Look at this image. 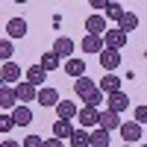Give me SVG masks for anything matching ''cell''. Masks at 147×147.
I'll return each instance as SVG.
<instances>
[{
    "label": "cell",
    "instance_id": "cell-11",
    "mask_svg": "<svg viewBox=\"0 0 147 147\" xmlns=\"http://www.w3.org/2000/svg\"><path fill=\"white\" fill-rule=\"evenodd\" d=\"M6 32H9V41L24 38V35H27V21H24V18H12L6 24Z\"/></svg>",
    "mask_w": 147,
    "mask_h": 147
},
{
    "label": "cell",
    "instance_id": "cell-29",
    "mask_svg": "<svg viewBox=\"0 0 147 147\" xmlns=\"http://www.w3.org/2000/svg\"><path fill=\"white\" fill-rule=\"evenodd\" d=\"M41 144H44V138H38V136H27L21 147H41Z\"/></svg>",
    "mask_w": 147,
    "mask_h": 147
},
{
    "label": "cell",
    "instance_id": "cell-20",
    "mask_svg": "<svg viewBox=\"0 0 147 147\" xmlns=\"http://www.w3.org/2000/svg\"><path fill=\"white\" fill-rule=\"evenodd\" d=\"M15 91H12V85H3L0 88V109H15Z\"/></svg>",
    "mask_w": 147,
    "mask_h": 147
},
{
    "label": "cell",
    "instance_id": "cell-2",
    "mask_svg": "<svg viewBox=\"0 0 147 147\" xmlns=\"http://www.w3.org/2000/svg\"><path fill=\"white\" fill-rule=\"evenodd\" d=\"M106 109L109 112H115V115H121L124 109H129V97L124 94V91H112L106 97Z\"/></svg>",
    "mask_w": 147,
    "mask_h": 147
},
{
    "label": "cell",
    "instance_id": "cell-4",
    "mask_svg": "<svg viewBox=\"0 0 147 147\" xmlns=\"http://www.w3.org/2000/svg\"><path fill=\"white\" fill-rule=\"evenodd\" d=\"M121 127V118L115 112H109V109H103L100 115H97V129H103V132H112Z\"/></svg>",
    "mask_w": 147,
    "mask_h": 147
},
{
    "label": "cell",
    "instance_id": "cell-23",
    "mask_svg": "<svg viewBox=\"0 0 147 147\" xmlns=\"http://www.w3.org/2000/svg\"><path fill=\"white\" fill-rule=\"evenodd\" d=\"M82 50L85 53H100L103 50V41L97 38V35H85V38H82Z\"/></svg>",
    "mask_w": 147,
    "mask_h": 147
},
{
    "label": "cell",
    "instance_id": "cell-24",
    "mask_svg": "<svg viewBox=\"0 0 147 147\" xmlns=\"http://www.w3.org/2000/svg\"><path fill=\"white\" fill-rule=\"evenodd\" d=\"M68 141H71V147H88V129H74Z\"/></svg>",
    "mask_w": 147,
    "mask_h": 147
},
{
    "label": "cell",
    "instance_id": "cell-8",
    "mask_svg": "<svg viewBox=\"0 0 147 147\" xmlns=\"http://www.w3.org/2000/svg\"><path fill=\"white\" fill-rule=\"evenodd\" d=\"M9 118H12V124H15V127H27V124H32V109H30V106H15Z\"/></svg>",
    "mask_w": 147,
    "mask_h": 147
},
{
    "label": "cell",
    "instance_id": "cell-32",
    "mask_svg": "<svg viewBox=\"0 0 147 147\" xmlns=\"http://www.w3.org/2000/svg\"><path fill=\"white\" fill-rule=\"evenodd\" d=\"M0 147H21V144H18V141H12V138H9V141H0Z\"/></svg>",
    "mask_w": 147,
    "mask_h": 147
},
{
    "label": "cell",
    "instance_id": "cell-21",
    "mask_svg": "<svg viewBox=\"0 0 147 147\" xmlns=\"http://www.w3.org/2000/svg\"><path fill=\"white\" fill-rule=\"evenodd\" d=\"M44 80H47V74H44V71H41L38 65H30V71H27V82H30V85H35V88H38V85H41Z\"/></svg>",
    "mask_w": 147,
    "mask_h": 147
},
{
    "label": "cell",
    "instance_id": "cell-3",
    "mask_svg": "<svg viewBox=\"0 0 147 147\" xmlns=\"http://www.w3.org/2000/svg\"><path fill=\"white\" fill-rule=\"evenodd\" d=\"M59 62H62V59H71V53H74V41L68 38V35H59V38L53 41V50H50Z\"/></svg>",
    "mask_w": 147,
    "mask_h": 147
},
{
    "label": "cell",
    "instance_id": "cell-18",
    "mask_svg": "<svg viewBox=\"0 0 147 147\" xmlns=\"http://www.w3.org/2000/svg\"><path fill=\"white\" fill-rule=\"evenodd\" d=\"M71 132H74L71 121H56V124H53V138H56V141H62V138H71Z\"/></svg>",
    "mask_w": 147,
    "mask_h": 147
},
{
    "label": "cell",
    "instance_id": "cell-30",
    "mask_svg": "<svg viewBox=\"0 0 147 147\" xmlns=\"http://www.w3.org/2000/svg\"><path fill=\"white\" fill-rule=\"evenodd\" d=\"M147 121V106H136V124H144Z\"/></svg>",
    "mask_w": 147,
    "mask_h": 147
},
{
    "label": "cell",
    "instance_id": "cell-16",
    "mask_svg": "<svg viewBox=\"0 0 147 147\" xmlns=\"http://www.w3.org/2000/svg\"><path fill=\"white\" fill-rule=\"evenodd\" d=\"M35 100H38L41 106H56L59 103V91L56 88H41L38 94H35Z\"/></svg>",
    "mask_w": 147,
    "mask_h": 147
},
{
    "label": "cell",
    "instance_id": "cell-14",
    "mask_svg": "<svg viewBox=\"0 0 147 147\" xmlns=\"http://www.w3.org/2000/svg\"><path fill=\"white\" fill-rule=\"evenodd\" d=\"M97 91H106V94H112V91H121V77H115V74H106V77L97 82Z\"/></svg>",
    "mask_w": 147,
    "mask_h": 147
},
{
    "label": "cell",
    "instance_id": "cell-34",
    "mask_svg": "<svg viewBox=\"0 0 147 147\" xmlns=\"http://www.w3.org/2000/svg\"><path fill=\"white\" fill-rule=\"evenodd\" d=\"M124 147H129V144H124Z\"/></svg>",
    "mask_w": 147,
    "mask_h": 147
},
{
    "label": "cell",
    "instance_id": "cell-10",
    "mask_svg": "<svg viewBox=\"0 0 147 147\" xmlns=\"http://www.w3.org/2000/svg\"><path fill=\"white\" fill-rule=\"evenodd\" d=\"M100 65L106 68V74H112L121 65V53L118 50H106V47H103V50H100Z\"/></svg>",
    "mask_w": 147,
    "mask_h": 147
},
{
    "label": "cell",
    "instance_id": "cell-28",
    "mask_svg": "<svg viewBox=\"0 0 147 147\" xmlns=\"http://www.w3.org/2000/svg\"><path fill=\"white\" fill-rule=\"evenodd\" d=\"M12 129H15L12 118H9V115H0V132H12Z\"/></svg>",
    "mask_w": 147,
    "mask_h": 147
},
{
    "label": "cell",
    "instance_id": "cell-15",
    "mask_svg": "<svg viewBox=\"0 0 147 147\" xmlns=\"http://www.w3.org/2000/svg\"><path fill=\"white\" fill-rule=\"evenodd\" d=\"M53 109H56V112H59V121H71L74 115H77V112H80V109H77V106H74L71 100H59V103H56Z\"/></svg>",
    "mask_w": 147,
    "mask_h": 147
},
{
    "label": "cell",
    "instance_id": "cell-6",
    "mask_svg": "<svg viewBox=\"0 0 147 147\" xmlns=\"http://www.w3.org/2000/svg\"><path fill=\"white\" fill-rule=\"evenodd\" d=\"M74 91H77V97H82V103H85V100H88V97L97 91V82L88 80V77H80L77 82H74Z\"/></svg>",
    "mask_w": 147,
    "mask_h": 147
},
{
    "label": "cell",
    "instance_id": "cell-22",
    "mask_svg": "<svg viewBox=\"0 0 147 147\" xmlns=\"http://www.w3.org/2000/svg\"><path fill=\"white\" fill-rule=\"evenodd\" d=\"M136 27H138V18L132 15V12H124V15H121V27H118V30L127 35V32H132Z\"/></svg>",
    "mask_w": 147,
    "mask_h": 147
},
{
    "label": "cell",
    "instance_id": "cell-12",
    "mask_svg": "<svg viewBox=\"0 0 147 147\" xmlns=\"http://www.w3.org/2000/svg\"><path fill=\"white\" fill-rule=\"evenodd\" d=\"M97 115H100V109H91V106L80 109V112H77V118H80L82 129H91V127H97Z\"/></svg>",
    "mask_w": 147,
    "mask_h": 147
},
{
    "label": "cell",
    "instance_id": "cell-31",
    "mask_svg": "<svg viewBox=\"0 0 147 147\" xmlns=\"http://www.w3.org/2000/svg\"><path fill=\"white\" fill-rule=\"evenodd\" d=\"M41 147H62V141H56V138H47Z\"/></svg>",
    "mask_w": 147,
    "mask_h": 147
},
{
    "label": "cell",
    "instance_id": "cell-9",
    "mask_svg": "<svg viewBox=\"0 0 147 147\" xmlns=\"http://www.w3.org/2000/svg\"><path fill=\"white\" fill-rule=\"evenodd\" d=\"M118 129H121V136H124L127 144H129V141H138V138H141V132H144L141 124H136V121H127V124H121Z\"/></svg>",
    "mask_w": 147,
    "mask_h": 147
},
{
    "label": "cell",
    "instance_id": "cell-1",
    "mask_svg": "<svg viewBox=\"0 0 147 147\" xmlns=\"http://www.w3.org/2000/svg\"><path fill=\"white\" fill-rule=\"evenodd\" d=\"M100 41H103L106 50H121V47L127 44V35L121 32V30H106V32L100 35Z\"/></svg>",
    "mask_w": 147,
    "mask_h": 147
},
{
    "label": "cell",
    "instance_id": "cell-5",
    "mask_svg": "<svg viewBox=\"0 0 147 147\" xmlns=\"http://www.w3.org/2000/svg\"><path fill=\"white\" fill-rule=\"evenodd\" d=\"M12 91H15V100H18V103H32L35 94H38V88H35V85H30V82H18Z\"/></svg>",
    "mask_w": 147,
    "mask_h": 147
},
{
    "label": "cell",
    "instance_id": "cell-27",
    "mask_svg": "<svg viewBox=\"0 0 147 147\" xmlns=\"http://www.w3.org/2000/svg\"><path fill=\"white\" fill-rule=\"evenodd\" d=\"M38 68H41L44 74H47V71H56V68H59V59H56L53 53H44V56H41V62H38Z\"/></svg>",
    "mask_w": 147,
    "mask_h": 147
},
{
    "label": "cell",
    "instance_id": "cell-19",
    "mask_svg": "<svg viewBox=\"0 0 147 147\" xmlns=\"http://www.w3.org/2000/svg\"><path fill=\"white\" fill-rule=\"evenodd\" d=\"M65 74H71V77H85V62H82V59H68V62H65Z\"/></svg>",
    "mask_w": 147,
    "mask_h": 147
},
{
    "label": "cell",
    "instance_id": "cell-25",
    "mask_svg": "<svg viewBox=\"0 0 147 147\" xmlns=\"http://www.w3.org/2000/svg\"><path fill=\"white\" fill-rule=\"evenodd\" d=\"M12 53H15V44L9 38H0V62H12Z\"/></svg>",
    "mask_w": 147,
    "mask_h": 147
},
{
    "label": "cell",
    "instance_id": "cell-7",
    "mask_svg": "<svg viewBox=\"0 0 147 147\" xmlns=\"http://www.w3.org/2000/svg\"><path fill=\"white\" fill-rule=\"evenodd\" d=\"M85 30H88V35H97V38H100V35L109 30L106 27V18L103 15H88V18H85Z\"/></svg>",
    "mask_w": 147,
    "mask_h": 147
},
{
    "label": "cell",
    "instance_id": "cell-33",
    "mask_svg": "<svg viewBox=\"0 0 147 147\" xmlns=\"http://www.w3.org/2000/svg\"><path fill=\"white\" fill-rule=\"evenodd\" d=\"M0 88H3V82H0Z\"/></svg>",
    "mask_w": 147,
    "mask_h": 147
},
{
    "label": "cell",
    "instance_id": "cell-26",
    "mask_svg": "<svg viewBox=\"0 0 147 147\" xmlns=\"http://www.w3.org/2000/svg\"><path fill=\"white\" fill-rule=\"evenodd\" d=\"M103 12H106L103 18H112V21H121V15H124V6H121V3H106V6H103Z\"/></svg>",
    "mask_w": 147,
    "mask_h": 147
},
{
    "label": "cell",
    "instance_id": "cell-13",
    "mask_svg": "<svg viewBox=\"0 0 147 147\" xmlns=\"http://www.w3.org/2000/svg\"><path fill=\"white\" fill-rule=\"evenodd\" d=\"M21 80V68L15 62H3V71H0V82L9 85V82H18Z\"/></svg>",
    "mask_w": 147,
    "mask_h": 147
},
{
    "label": "cell",
    "instance_id": "cell-17",
    "mask_svg": "<svg viewBox=\"0 0 147 147\" xmlns=\"http://www.w3.org/2000/svg\"><path fill=\"white\" fill-rule=\"evenodd\" d=\"M88 147H109V132H103V129H88Z\"/></svg>",
    "mask_w": 147,
    "mask_h": 147
}]
</instances>
